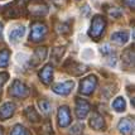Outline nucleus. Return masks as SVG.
Instances as JSON below:
<instances>
[{
  "label": "nucleus",
  "instance_id": "nucleus-15",
  "mask_svg": "<svg viewBox=\"0 0 135 135\" xmlns=\"http://www.w3.org/2000/svg\"><path fill=\"white\" fill-rule=\"evenodd\" d=\"M39 78L44 85H49L53 80V66L52 65H46L41 71H39Z\"/></svg>",
  "mask_w": 135,
  "mask_h": 135
},
{
  "label": "nucleus",
  "instance_id": "nucleus-27",
  "mask_svg": "<svg viewBox=\"0 0 135 135\" xmlns=\"http://www.w3.org/2000/svg\"><path fill=\"white\" fill-rule=\"evenodd\" d=\"M100 52H101V54H102V56L109 57V56L114 54V49L111 48V46H110V44H104V46L100 48Z\"/></svg>",
  "mask_w": 135,
  "mask_h": 135
},
{
  "label": "nucleus",
  "instance_id": "nucleus-31",
  "mask_svg": "<svg viewBox=\"0 0 135 135\" xmlns=\"http://www.w3.org/2000/svg\"><path fill=\"white\" fill-rule=\"evenodd\" d=\"M0 39H3V24L0 23Z\"/></svg>",
  "mask_w": 135,
  "mask_h": 135
},
{
  "label": "nucleus",
  "instance_id": "nucleus-7",
  "mask_svg": "<svg viewBox=\"0 0 135 135\" xmlns=\"http://www.w3.org/2000/svg\"><path fill=\"white\" fill-rule=\"evenodd\" d=\"M96 85H97V77L95 75H90V76L85 77L83 80H81V82H80V92L83 95L92 94Z\"/></svg>",
  "mask_w": 135,
  "mask_h": 135
},
{
  "label": "nucleus",
  "instance_id": "nucleus-13",
  "mask_svg": "<svg viewBox=\"0 0 135 135\" xmlns=\"http://www.w3.org/2000/svg\"><path fill=\"white\" fill-rule=\"evenodd\" d=\"M118 129L123 135H131L134 130V121L130 118L121 119L118 124Z\"/></svg>",
  "mask_w": 135,
  "mask_h": 135
},
{
  "label": "nucleus",
  "instance_id": "nucleus-29",
  "mask_svg": "<svg viewBox=\"0 0 135 135\" xmlns=\"http://www.w3.org/2000/svg\"><path fill=\"white\" fill-rule=\"evenodd\" d=\"M8 78H9V75L6 72H1L0 73V92H1V87L4 86V83L8 81Z\"/></svg>",
  "mask_w": 135,
  "mask_h": 135
},
{
  "label": "nucleus",
  "instance_id": "nucleus-9",
  "mask_svg": "<svg viewBox=\"0 0 135 135\" xmlns=\"http://www.w3.org/2000/svg\"><path fill=\"white\" fill-rule=\"evenodd\" d=\"M75 86V82L70 80V81H63V82H57L53 85V92H56L57 95H62V96H67L72 91V88Z\"/></svg>",
  "mask_w": 135,
  "mask_h": 135
},
{
  "label": "nucleus",
  "instance_id": "nucleus-11",
  "mask_svg": "<svg viewBox=\"0 0 135 135\" xmlns=\"http://www.w3.org/2000/svg\"><path fill=\"white\" fill-rule=\"evenodd\" d=\"M47 57V48L46 47H42V48H37L32 56V58L29 61V65L30 67H37L38 65H41L42 62L46 59Z\"/></svg>",
  "mask_w": 135,
  "mask_h": 135
},
{
  "label": "nucleus",
  "instance_id": "nucleus-4",
  "mask_svg": "<svg viewBox=\"0 0 135 135\" xmlns=\"http://www.w3.org/2000/svg\"><path fill=\"white\" fill-rule=\"evenodd\" d=\"M47 25L42 22H38L35 20L30 24V35H29V41L34 42V43H38L44 39V37L47 34Z\"/></svg>",
  "mask_w": 135,
  "mask_h": 135
},
{
  "label": "nucleus",
  "instance_id": "nucleus-16",
  "mask_svg": "<svg viewBox=\"0 0 135 135\" xmlns=\"http://www.w3.org/2000/svg\"><path fill=\"white\" fill-rule=\"evenodd\" d=\"M90 126L94 130H104L105 129V120L99 112H94L90 118Z\"/></svg>",
  "mask_w": 135,
  "mask_h": 135
},
{
  "label": "nucleus",
  "instance_id": "nucleus-2",
  "mask_svg": "<svg viewBox=\"0 0 135 135\" xmlns=\"http://www.w3.org/2000/svg\"><path fill=\"white\" fill-rule=\"evenodd\" d=\"M106 28V19L102 15H95L92 18V22L90 25V30H88V35L94 39V41H99L101 35L104 34Z\"/></svg>",
  "mask_w": 135,
  "mask_h": 135
},
{
  "label": "nucleus",
  "instance_id": "nucleus-26",
  "mask_svg": "<svg viewBox=\"0 0 135 135\" xmlns=\"http://www.w3.org/2000/svg\"><path fill=\"white\" fill-rule=\"evenodd\" d=\"M10 135H28V131H27V129L24 128L23 125L15 124L13 126L12 131H10Z\"/></svg>",
  "mask_w": 135,
  "mask_h": 135
},
{
  "label": "nucleus",
  "instance_id": "nucleus-6",
  "mask_svg": "<svg viewBox=\"0 0 135 135\" xmlns=\"http://www.w3.org/2000/svg\"><path fill=\"white\" fill-rule=\"evenodd\" d=\"M63 68L68 73L73 75V76H80V75H82V73H85L87 71V66L82 65V63H78V62H76V61H73L71 58V59H67L65 62Z\"/></svg>",
  "mask_w": 135,
  "mask_h": 135
},
{
  "label": "nucleus",
  "instance_id": "nucleus-22",
  "mask_svg": "<svg viewBox=\"0 0 135 135\" xmlns=\"http://www.w3.org/2000/svg\"><path fill=\"white\" fill-rule=\"evenodd\" d=\"M9 58H10V52L8 49L0 51V68H5L9 65Z\"/></svg>",
  "mask_w": 135,
  "mask_h": 135
},
{
  "label": "nucleus",
  "instance_id": "nucleus-14",
  "mask_svg": "<svg viewBox=\"0 0 135 135\" xmlns=\"http://www.w3.org/2000/svg\"><path fill=\"white\" fill-rule=\"evenodd\" d=\"M15 105L13 102H5L0 106V120H8L14 115Z\"/></svg>",
  "mask_w": 135,
  "mask_h": 135
},
{
  "label": "nucleus",
  "instance_id": "nucleus-1",
  "mask_svg": "<svg viewBox=\"0 0 135 135\" xmlns=\"http://www.w3.org/2000/svg\"><path fill=\"white\" fill-rule=\"evenodd\" d=\"M25 4H27V0H15L1 9V15L6 19L20 17L23 9L25 8Z\"/></svg>",
  "mask_w": 135,
  "mask_h": 135
},
{
  "label": "nucleus",
  "instance_id": "nucleus-20",
  "mask_svg": "<svg viewBox=\"0 0 135 135\" xmlns=\"http://www.w3.org/2000/svg\"><path fill=\"white\" fill-rule=\"evenodd\" d=\"M25 114V116L27 119L29 120V121H33V123H37V121H39V115H38V112L34 110V107L33 106H29V107H27V110L24 111Z\"/></svg>",
  "mask_w": 135,
  "mask_h": 135
},
{
  "label": "nucleus",
  "instance_id": "nucleus-18",
  "mask_svg": "<svg viewBox=\"0 0 135 135\" xmlns=\"http://www.w3.org/2000/svg\"><path fill=\"white\" fill-rule=\"evenodd\" d=\"M128 39H129V33L128 32L120 30V32H115V33L111 34V41L118 43V44H125L128 42Z\"/></svg>",
  "mask_w": 135,
  "mask_h": 135
},
{
  "label": "nucleus",
  "instance_id": "nucleus-21",
  "mask_svg": "<svg viewBox=\"0 0 135 135\" xmlns=\"http://www.w3.org/2000/svg\"><path fill=\"white\" fill-rule=\"evenodd\" d=\"M56 29L59 34H70L71 33V22H59L56 25Z\"/></svg>",
  "mask_w": 135,
  "mask_h": 135
},
{
  "label": "nucleus",
  "instance_id": "nucleus-5",
  "mask_svg": "<svg viewBox=\"0 0 135 135\" xmlns=\"http://www.w3.org/2000/svg\"><path fill=\"white\" fill-rule=\"evenodd\" d=\"M10 95L18 99H24L29 95V88L27 87V85L19 80H14L10 86Z\"/></svg>",
  "mask_w": 135,
  "mask_h": 135
},
{
  "label": "nucleus",
  "instance_id": "nucleus-12",
  "mask_svg": "<svg viewBox=\"0 0 135 135\" xmlns=\"http://www.w3.org/2000/svg\"><path fill=\"white\" fill-rule=\"evenodd\" d=\"M25 34V27L24 25H14L13 28H10V32H9V41L10 43H18V42L22 39V37Z\"/></svg>",
  "mask_w": 135,
  "mask_h": 135
},
{
  "label": "nucleus",
  "instance_id": "nucleus-17",
  "mask_svg": "<svg viewBox=\"0 0 135 135\" xmlns=\"http://www.w3.org/2000/svg\"><path fill=\"white\" fill-rule=\"evenodd\" d=\"M121 61L126 67H131L134 66V47L131 46L128 49H125V52L121 56Z\"/></svg>",
  "mask_w": 135,
  "mask_h": 135
},
{
  "label": "nucleus",
  "instance_id": "nucleus-24",
  "mask_svg": "<svg viewBox=\"0 0 135 135\" xmlns=\"http://www.w3.org/2000/svg\"><path fill=\"white\" fill-rule=\"evenodd\" d=\"M63 54H65V47H57L52 51L51 57H52V59L54 61V63H59V61H61Z\"/></svg>",
  "mask_w": 135,
  "mask_h": 135
},
{
  "label": "nucleus",
  "instance_id": "nucleus-3",
  "mask_svg": "<svg viewBox=\"0 0 135 135\" xmlns=\"http://www.w3.org/2000/svg\"><path fill=\"white\" fill-rule=\"evenodd\" d=\"M25 8L33 18H42L48 13V5L44 0H28Z\"/></svg>",
  "mask_w": 135,
  "mask_h": 135
},
{
  "label": "nucleus",
  "instance_id": "nucleus-32",
  "mask_svg": "<svg viewBox=\"0 0 135 135\" xmlns=\"http://www.w3.org/2000/svg\"><path fill=\"white\" fill-rule=\"evenodd\" d=\"M0 135H3V129L0 128Z\"/></svg>",
  "mask_w": 135,
  "mask_h": 135
},
{
  "label": "nucleus",
  "instance_id": "nucleus-23",
  "mask_svg": "<svg viewBox=\"0 0 135 135\" xmlns=\"http://www.w3.org/2000/svg\"><path fill=\"white\" fill-rule=\"evenodd\" d=\"M105 8H107V9H105L106 12H107V14H109L111 18H114V19L120 18L121 15H123V12H121V9H120V8L111 6V5H105Z\"/></svg>",
  "mask_w": 135,
  "mask_h": 135
},
{
  "label": "nucleus",
  "instance_id": "nucleus-28",
  "mask_svg": "<svg viewBox=\"0 0 135 135\" xmlns=\"http://www.w3.org/2000/svg\"><path fill=\"white\" fill-rule=\"evenodd\" d=\"M82 130H83V124H81V123L75 124V125L71 128L70 134L71 135H80L81 133H82Z\"/></svg>",
  "mask_w": 135,
  "mask_h": 135
},
{
  "label": "nucleus",
  "instance_id": "nucleus-30",
  "mask_svg": "<svg viewBox=\"0 0 135 135\" xmlns=\"http://www.w3.org/2000/svg\"><path fill=\"white\" fill-rule=\"evenodd\" d=\"M123 3L126 6H129L130 9H134L135 6V0H123Z\"/></svg>",
  "mask_w": 135,
  "mask_h": 135
},
{
  "label": "nucleus",
  "instance_id": "nucleus-10",
  "mask_svg": "<svg viewBox=\"0 0 135 135\" xmlns=\"http://www.w3.org/2000/svg\"><path fill=\"white\" fill-rule=\"evenodd\" d=\"M57 119H58V125L61 128H66L71 124V112L68 106H61L58 109V114H57Z\"/></svg>",
  "mask_w": 135,
  "mask_h": 135
},
{
  "label": "nucleus",
  "instance_id": "nucleus-8",
  "mask_svg": "<svg viewBox=\"0 0 135 135\" xmlns=\"http://www.w3.org/2000/svg\"><path fill=\"white\" fill-rule=\"evenodd\" d=\"M91 110V105L88 104L86 100L83 99H76V107H75V112H76V116L80 120L85 119L88 115V112Z\"/></svg>",
  "mask_w": 135,
  "mask_h": 135
},
{
  "label": "nucleus",
  "instance_id": "nucleus-25",
  "mask_svg": "<svg viewBox=\"0 0 135 135\" xmlns=\"http://www.w3.org/2000/svg\"><path fill=\"white\" fill-rule=\"evenodd\" d=\"M38 106H39V109H41V111L44 114V115H48L51 110H52V105H51V102L48 100H41L38 102Z\"/></svg>",
  "mask_w": 135,
  "mask_h": 135
},
{
  "label": "nucleus",
  "instance_id": "nucleus-19",
  "mask_svg": "<svg viewBox=\"0 0 135 135\" xmlns=\"http://www.w3.org/2000/svg\"><path fill=\"white\" fill-rule=\"evenodd\" d=\"M112 109L116 112H124L126 110V102H125V99L123 96H119L116 97L114 102H112Z\"/></svg>",
  "mask_w": 135,
  "mask_h": 135
}]
</instances>
